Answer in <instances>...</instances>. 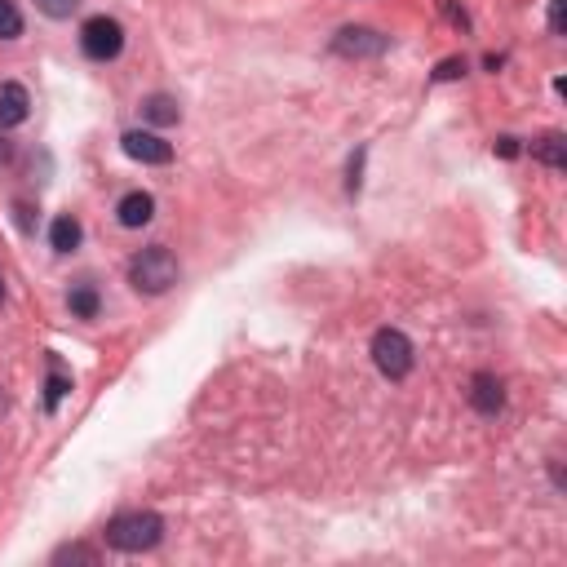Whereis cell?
Returning a JSON list of instances; mask_svg holds the SVG:
<instances>
[{"instance_id": "21", "label": "cell", "mask_w": 567, "mask_h": 567, "mask_svg": "<svg viewBox=\"0 0 567 567\" xmlns=\"http://www.w3.org/2000/svg\"><path fill=\"white\" fill-rule=\"evenodd\" d=\"M14 213H18V226H23V231H32V204L18 200V204H14Z\"/></svg>"}, {"instance_id": "8", "label": "cell", "mask_w": 567, "mask_h": 567, "mask_svg": "<svg viewBox=\"0 0 567 567\" xmlns=\"http://www.w3.org/2000/svg\"><path fill=\"white\" fill-rule=\"evenodd\" d=\"M27 116H32V98H27V89L18 85V80H5V85H0V129L23 125Z\"/></svg>"}, {"instance_id": "22", "label": "cell", "mask_w": 567, "mask_h": 567, "mask_svg": "<svg viewBox=\"0 0 567 567\" xmlns=\"http://www.w3.org/2000/svg\"><path fill=\"white\" fill-rule=\"evenodd\" d=\"M9 156H14V147H9V138H0V164H5Z\"/></svg>"}, {"instance_id": "7", "label": "cell", "mask_w": 567, "mask_h": 567, "mask_svg": "<svg viewBox=\"0 0 567 567\" xmlns=\"http://www.w3.org/2000/svg\"><path fill=\"white\" fill-rule=\"evenodd\" d=\"M470 404L474 412H483V417H497V412L505 408V386L497 373H474L470 381Z\"/></svg>"}, {"instance_id": "15", "label": "cell", "mask_w": 567, "mask_h": 567, "mask_svg": "<svg viewBox=\"0 0 567 567\" xmlns=\"http://www.w3.org/2000/svg\"><path fill=\"white\" fill-rule=\"evenodd\" d=\"M76 5H80V0H36V9L45 18H71V14H76Z\"/></svg>"}, {"instance_id": "6", "label": "cell", "mask_w": 567, "mask_h": 567, "mask_svg": "<svg viewBox=\"0 0 567 567\" xmlns=\"http://www.w3.org/2000/svg\"><path fill=\"white\" fill-rule=\"evenodd\" d=\"M120 147H125V156L138 160V164H169L173 160V147L151 129H129L125 138H120Z\"/></svg>"}, {"instance_id": "10", "label": "cell", "mask_w": 567, "mask_h": 567, "mask_svg": "<svg viewBox=\"0 0 567 567\" xmlns=\"http://www.w3.org/2000/svg\"><path fill=\"white\" fill-rule=\"evenodd\" d=\"M142 116H147L151 125H178L182 107H178V98H169V94H151L142 102Z\"/></svg>"}, {"instance_id": "20", "label": "cell", "mask_w": 567, "mask_h": 567, "mask_svg": "<svg viewBox=\"0 0 567 567\" xmlns=\"http://www.w3.org/2000/svg\"><path fill=\"white\" fill-rule=\"evenodd\" d=\"M492 151L505 156V160H514V156H519V138H497V142H492Z\"/></svg>"}, {"instance_id": "3", "label": "cell", "mask_w": 567, "mask_h": 567, "mask_svg": "<svg viewBox=\"0 0 567 567\" xmlns=\"http://www.w3.org/2000/svg\"><path fill=\"white\" fill-rule=\"evenodd\" d=\"M373 364H377L381 377L404 381L412 373V364H417V355H412V342L399 333V328H381L373 337Z\"/></svg>"}, {"instance_id": "9", "label": "cell", "mask_w": 567, "mask_h": 567, "mask_svg": "<svg viewBox=\"0 0 567 567\" xmlns=\"http://www.w3.org/2000/svg\"><path fill=\"white\" fill-rule=\"evenodd\" d=\"M116 218H120V226L138 231V226H147L151 218H156V200H151L147 191H129L125 200L116 204Z\"/></svg>"}, {"instance_id": "12", "label": "cell", "mask_w": 567, "mask_h": 567, "mask_svg": "<svg viewBox=\"0 0 567 567\" xmlns=\"http://www.w3.org/2000/svg\"><path fill=\"white\" fill-rule=\"evenodd\" d=\"M532 156L541 160V164H550V169H563V164H567V142H563V133H545V138H536V142H532Z\"/></svg>"}, {"instance_id": "5", "label": "cell", "mask_w": 567, "mask_h": 567, "mask_svg": "<svg viewBox=\"0 0 567 567\" xmlns=\"http://www.w3.org/2000/svg\"><path fill=\"white\" fill-rule=\"evenodd\" d=\"M333 49L342 58H377V54H386L390 49V40L381 32H373V27H342L337 40H333Z\"/></svg>"}, {"instance_id": "23", "label": "cell", "mask_w": 567, "mask_h": 567, "mask_svg": "<svg viewBox=\"0 0 567 567\" xmlns=\"http://www.w3.org/2000/svg\"><path fill=\"white\" fill-rule=\"evenodd\" d=\"M0 302H5V284H0Z\"/></svg>"}, {"instance_id": "4", "label": "cell", "mask_w": 567, "mask_h": 567, "mask_svg": "<svg viewBox=\"0 0 567 567\" xmlns=\"http://www.w3.org/2000/svg\"><path fill=\"white\" fill-rule=\"evenodd\" d=\"M80 49H85V58H94V63H111V58H120V49H125V27L107 14H94L80 27Z\"/></svg>"}, {"instance_id": "19", "label": "cell", "mask_w": 567, "mask_h": 567, "mask_svg": "<svg viewBox=\"0 0 567 567\" xmlns=\"http://www.w3.org/2000/svg\"><path fill=\"white\" fill-rule=\"evenodd\" d=\"M563 14H567V0H550V32L563 36Z\"/></svg>"}, {"instance_id": "11", "label": "cell", "mask_w": 567, "mask_h": 567, "mask_svg": "<svg viewBox=\"0 0 567 567\" xmlns=\"http://www.w3.org/2000/svg\"><path fill=\"white\" fill-rule=\"evenodd\" d=\"M80 222L71 218V213H63V218H54V226H49V244H54V253H71L80 249Z\"/></svg>"}, {"instance_id": "14", "label": "cell", "mask_w": 567, "mask_h": 567, "mask_svg": "<svg viewBox=\"0 0 567 567\" xmlns=\"http://www.w3.org/2000/svg\"><path fill=\"white\" fill-rule=\"evenodd\" d=\"M23 36V14H18L14 0H0V40H18Z\"/></svg>"}, {"instance_id": "2", "label": "cell", "mask_w": 567, "mask_h": 567, "mask_svg": "<svg viewBox=\"0 0 567 567\" xmlns=\"http://www.w3.org/2000/svg\"><path fill=\"white\" fill-rule=\"evenodd\" d=\"M129 284L138 288V293H147V297L169 293V288L178 284V257L164 249V244H151V249H142L129 262Z\"/></svg>"}, {"instance_id": "18", "label": "cell", "mask_w": 567, "mask_h": 567, "mask_svg": "<svg viewBox=\"0 0 567 567\" xmlns=\"http://www.w3.org/2000/svg\"><path fill=\"white\" fill-rule=\"evenodd\" d=\"M457 76H466V58H448V63H439V71H435V80H457Z\"/></svg>"}, {"instance_id": "1", "label": "cell", "mask_w": 567, "mask_h": 567, "mask_svg": "<svg viewBox=\"0 0 567 567\" xmlns=\"http://www.w3.org/2000/svg\"><path fill=\"white\" fill-rule=\"evenodd\" d=\"M107 545L120 554H142V550H156L160 536H164V519L151 510H133V514H116L107 523Z\"/></svg>"}, {"instance_id": "13", "label": "cell", "mask_w": 567, "mask_h": 567, "mask_svg": "<svg viewBox=\"0 0 567 567\" xmlns=\"http://www.w3.org/2000/svg\"><path fill=\"white\" fill-rule=\"evenodd\" d=\"M67 306H71V315L76 319H98L102 311V302H98V293L89 284H80V288H71V297H67Z\"/></svg>"}, {"instance_id": "16", "label": "cell", "mask_w": 567, "mask_h": 567, "mask_svg": "<svg viewBox=\"0 0 567 567\" xmlns=\"http://www.w3.org/2000/svg\"><path fill=\"white\" fill-rule=\"evenodd\" d=\"M67 390H71V381H67L63 373H54V377H49V386H45V408L54 412V408H58V399H63Z\"/></svg>"}, {"instance_id": "17", "label": "cell", "mask_w": 567, "mask_h": 567, "mask_svg": "<svg viewBox=\"0 0 567 567\" xmlns=\"http://www.w3.org/2000/svg\"><path fill=\"white\" fill-rule=\"evenodd\" d=\"M98 563V554L94 550H85V545H67V550H58L54 554V563Z\"/></svg>"}]
</instances>
